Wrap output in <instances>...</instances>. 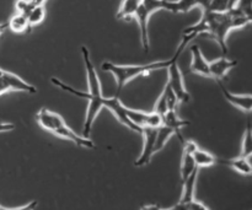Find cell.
Segmentation results:
<instances>
[{
	"label": "cell",
	"instance_id": "6da1fadb",
	"mask_svg": "<svg viewBox=\"0 0 252 210\" xmlns=\"http://www.w3.org/2000/svg\"><path fill=\"white\" fill-rule=\"evenodd\" d=\"M81 54H83L84 63H85V69H86V76H88V85H89V91L76 90V89L71 88V86L66 85L65 83L61 81L57 78H52L51 81L53 85L58 86L62 90L66 91V92L71 93V95L76 96V97L84 98V100L88 101V110H86V117H85V123H84L83 127V135L85 138H90L91 129H93L94 122H95L96 117L98 116L100 111L103 107H106L107 110H110L113 113L116 118L122 123L123 125L128 128V129L133 130V132L138 133V134H142V129L139 127H137L135 124H133L129 120L127 116V107L123 105L120 101L118 96H113V97H105L102 95V89H101V83L100 79H98L97 71H96L95 65H94L93 60L90 58V52L86 48L85 46L81 47Z\"/></svg>",
	"mask_w": 252,
	"mask_h": 210
},
{
	"label": "cell",
	"instance_id": "7a4b0ae2",
	"mask_svg": "<svg viewBox=\"0 0 252 210\" xmlns=\"http://www.w3.org/2000/svg\"><path fill=\"white\" fill-rule=\"evenodd\" d=\"M246 25H249V21L236 9L226 10L224 12L206 10L203 11L201 20L196 25H192L184 30L182 34H186L192 38H196L201 33L208 34L209 37L216 39L220 47L223 56H225L228 53L226 37L229 32L234 29H241Z\"/></svg>",
	"mask_w": 252,
	"mask_h": 210
},
{
	"label": "cell",
	"instance_id": "3957f363",
	"mask_svg": "<svg viewBox=\"0 0 252 210\" xmlns=\"http://www.w3.org/2000/svg\"><path fill=\"white\" fill-rule=\"evenodd\" d=\"M181 53L182 49L177 48L175 56L171 59H169V60H158L147 64H138V65H118V64L111 63V61H105L102 64V69L115 76L116 83H117L118 96L128 83H130V81L134 80L135 78H138L140 75H147V74L153 73V71L167 69L175 60H177L180 58Z\"/></svg>",
	"mask_w": 252,
	"mask_h": 210
},
{
	"label": "cell",
	"instance_id": "277c9868",
	"mask_svg": "<svg viewBox=\"0 0 252 210\" xmlns=\"http://www.w3.org/2000/svg\"><path fill=\"white\" fill-rule=\"evenodd\" d=\"M36 120L44 130L52 133L56 137L69 140V142L74 143L78 147L86 148V149H94L95 148V143L90 138H85L84 135L80 137V135L76 134L73 129H70V127L65 124L62 116H59L58 113L52 112L47 108H41L39 112L36 115Z\"/></svg>",
	"mask_w": 252,
	"mask_h": 210
},
{
	"label": "cell",
	"instance_id": "5b68a950",
	"mask_svg": "<svg viewBox=\"0 0 252 210\" xmlns=\"http://www.w3.org/2000/svg\"><path fill=\"white\" fill-rule=\"evenodd\" d=\"M165 1L166 0H142L134 17L137 19L138 25H139L140 31V42L144 52H149V32H148V25H149V19L154 12L159 10L165 9Z\"/></svg>",
	"mask_w": 252,
	"mask_h": 210
},
{
	"label": "cell",
	"instance_id": "8992f818",
	"mask_svg": "<svg viewBox=\"0 0 252 210\" xmlns=\"http://www.w3.org/2000/svg\"><path fill=\"white\" fill-rule=\"evenodd\" d=\"M9 91H22V92L37 93V89L17 76L16 74L5 71L0 76V95L9 92Z\"/></svg>",
	"mask_w": 252,
	"mask_h": 210
},
{
	"label": "cell",
	"instance_id": "52a82bcc",
	"mask_svg": "<svg viewBox=\"0 0 252 210\" xmlns=\"http://www.w3.org/2000/svg\"><path fill=\"white\" fill-rule=\"evenodd\" d=\"M142 135L143 139H144V144H143V150L139 157L134 162V166L137 167L147 166L152 161L153 155L157 154L155 152V144H157L158 128H143Z\"/></svg>",
	"mask_w": 252,
	"mask_h": 210
},
{
	"label": "cell",
	"instance_id": "ba28073f",
	"mask_svg": "<svg viewBox=\"0 0 252 210\" xmlns=\"http://www.w3.org/2000/svg\"><path fill=\"white\" fill-rule=\"evenodd\" d=\"M179 60V59H177ZM177 60H175L171 65L167 68L169 71V81H167V85L171 88V90L174 91L175 95L177 96L180 102H189V93L186 90V86L184 84V76H182L181 70H180V66L177 64Z\"/></svg>",
	"mask_w": 252,
	"mask_h": 210
},
{
	"label": "cell",
	"instance_id": "9c48e42d",
	"mask_svg": "<svg viewBox=\"0 0 252 210\" xmlns=\"http://www.w3.org/2000/svg\"><path fill=\"white\" fill-rule=\"evenodd\" d=\"M127 116L130 122L139 127L142 130L143 128H159L162 125V117L154 111L147 113L127 107Z\"/></svg>",
	"mask_w": 252,
	"mask_h": 210
},
{
	"label": "cell",
	"instance_id": "30bf717a",
	"mask_svg": "<svg viewBox=\"0 0 252 210\" xmlns=\"http://www.w3.org/2000/svg\"><path fill=\"white\" fill-rule=\"evenodd\" d=\"M184 151H182L181 166H180V175H181V181L184 182L194 170L197 169L196 162L193 159V152L198 148V145L192 140H187L184 144Z\"/></svg>",
	"mask_w": 252,
	"mask_h": 210
},
{
	"label": "cell",
	"instance_id": "8fae6325",
	"mask_svg": "<svg viewBox=\"0 0 252 210\" xmlns=\"http://www.w3.org/2000/svg\"><path fill=\"white\" fill-rule=\"evenodd\" d=\"M218 83L221 89V92H223L224 97H225V100L228 101L229 103H231L233 106H235L236 108L243 111L244 113L250 115L252 112V95H236V93L230 92L228 89L224 88L221 81H218Z\"/></svg>",
	"mask_w": 252,
	"mask_h": 210
},
{
	"label": "cell",
	"instance_id": "7c38bea8",
	"mask_svg": "<svg viewBox=\"0 0 252 210\" xmlns=\"http://www.w3.org/2000/svg\"><path fill=\"white\" fill-rule=\"evenodd\" d=\"M191 71L193 74L204 76V78H211V70H209V63L204 56L202 54L201 48L197 44L191 47Z\"/></svg>",
	"mask_w": 252,
	"mask_h": 210
},
{
	"label": "cell",
	"instance_id": "4fadbf2b",
	"mask_svg": "<svg viewBox=\"0 0 252 210\" xmlns=\"http://www.w3.org/2000/svg\"><path fill=\"white\" fill-rule=\"evenodd\" d=\"M238 65V61L231 60V59L225 58L223 56L221 58L217 59V60L209 63V70H211V78L217 81H221L226 76V74Z\"/></svg>",
	"mask_w": 252,
	"mask_h": 210
},
{
	"label": "cell",
	"instance_id": "5bb4252c",
	"mask_svg": "<svg viewBox=\"0 0 252 210\" xmlns=\"http://www.w3.org/2000/svg\"><path fill=\"white\" fill-rule=\"evenodd\" d=\"M162 125H166V127L174 129L175 137L179 138L180 142L184 144L185 140L181 134V129L186 127V125H189V120H181V118H179V116H177L176 113V110H169L166 113H165L164 117H162Z\"/></svg>",
	"mask_w": 252,
	"mask_h": 210
},
{
	"label": "cell",
	"instance_id": "9a60e30c",
	"mask_svg": "<svg viewBox=\"0 0 252 210\" xmlns=\"http://www.w3.org/2000/svg\"><path fill=\"white\" fill-rule=\"evenodd\" d=\"M217 164L225 165V166L233 169L234 171L245 175V176L252 175V164L249 157L239 156L235 159H217Z\"/></svg>",
	"mask_w": 252,
	"mask_h": 210
},
{
	"label": "cell",
	"instance_id": "2e32d148",
	"mask_svg": "<svg viewBox=\"0 0 252 210\" xmlns=\"http://www.w3.org/2000/svg\"><path fill=\"white\" fill-rule=\"evenodd\" d=\"M198 171L199 169L197 167V169L194 170V171L192 172V174L189 175L184 182H182V187H184V189H182L181 199H180L177 204H185L194 198V191H196V182H197V176H198Z\"/></svg>",
	"mask_w": 252,
	"mask_h": 210
},
{
	"label": "cell",
	"instance_id": "e0dca14e",
	"mask_svg": "<svg viewBox=\"0 0 252 210\" xmlns=\"http://www.w3.org/2000/svg\"><path fill=\"white\" fill-rule=\"evenodd\" d=\"M140 2H142V0H123L120 6V10L116 14V19L126 20L129 19V17H134Z\"/></svg>",
	"mask_w": 252,
	"mask_h": 210
},
{
	"label": "cell",
	"instance_id": "ac0fdd59",
	"mask_svg": "<svg viewBox=\"0 0 252 210\" xmlns=\"http://www.w3.org/2000/svg\"><path fill=\"white\" fill-rule=\"evenodd\" d=\"M7 27L15 33H24V32H30L31 27H30L29 19L26 15L22 14H15L11 19L7 21Z\"/></svg>",
	"mask_w": 252,
	"mask_h": 210
},
{
	"label": "cell",
	"instance_id": "d6986e66",
	"mask_svg": "<svg viewBox=\"0 0 252 210\" xmlns=\"http://www.w3.org/2000/svg\"><path fill=\"white\" fill-rule=\"evenodd\" d=\"M193 159L194 162H196V166L198 167V169H203V167H209L216 165L218 157L212 155L211 152L207 151V150L197 148L196 151L193 152Z\"/></svg>",
	"mask_w": 252,
	"mask_h": 210
},
{
	"label": "cell",
	"instance_id": "ffe728a7",
	"mask_svg": "<svg viewBox=\"0 0 252 210\" xmlns=\"http://www.w3.org/2000/svg\"><path fill=\"white\" fill-rule=\"evenodd\" d=\"M175 135L174 129L166 127V125H161V127L158 128V135H157V144H155V152H159L160 150H162L166 145V143L169 142L170 138Z\"/></svg>",
	"mask_w": 252,
	"mask_h": 210
},
{
	"label": "cell",
	"instance_id": "44dd1931",
	"mask_svg": "<svg viewBox=\"0 0 252 210\" xmlns=\"http://www.w3.org/2000/svg\"><path fill=\"white\" fill-rule=\"evenodd\" d=\"M240 156L249 157V159L252 156V123L250 120L246 123V129L245 133H244Z\"/></svg>",
	"mask_w": 252,
	"mask_h": 210
},
{
	"label": "cell",
	"instance_id": "7402d4cb",
	"mask_svg": "<svg viewBox=\"0 0 252 210\" xmlns=\"http://www.w3.org/2000/svg\"><path fill=\"white\" fill-rule=\"evenodd\" d=\"M46 17V9H44V5H37L32 9V11L27 15V19H29L30 27L37 26V25L41 24L42 21Z\"/></svg>",
	"mask_w": 252,
	"mask_h": 210
},
{
	"label": "cell",
	"instance_id": "603a6c76",
	"mask_svg": "<svg viewBox=\"0 0 252 210\" xmlns=\"http://www.w3.org/2000/svg\"><path fill=\"white\" fill-rule=\"evenodd\" d=\"M209 208L203 204L202 202H198L196 198H193L192 201L187 202L185 204H175L174 207H171L170 210H208Z\"/></svg>",
	"mask_w": 252,
	"mask_h": 210
},
{
	"label": "cell",
	"instance_id": "cb8c5ba5",
	"mask_svg": "<svg viewBox=\"0 0 252 210\" xmlns=\"http://www.w3.org/2000/svg\"><path fill=\"white\" fill-rule=\"evenodd\" d=\"M234 9L238 10V12L248 20L249 24H252V0H240Z\"/></svg>",
	"mask_w": 252,
	"mask_h": 210
},
{
	"label": "cell",
	"instance_id": "d4e9b609",
	"mask_svg": "<svg viewBox=\"0 0 252 210\" xmlns=\"http://www.w3.org/2000/svg\"><path fill=\"white\" fill-rule=\"evenodd\" d=\"M169 111V106H167V100L166 95H165L164 90H162L161 95L159 96V98L157 100V103L154 106V112H157L158 115H160L161 117H164L165 113Z\"/></svg>",
	"mask_w": 252,
	"mask_h": 210
},
{
	"label": "cell",
	"instance_id": "484cf974",
	"mask_svg": "<svg viewBox=\"0 0 252 210\" xmlns=\"http://www.w3.org/2000/svg\"><path fill=\"white\" fill-rule=\"evenodd\" d=\"M164 92L165 95H166V100H167V106H169V110H176L177 107V103L180 102L179 98H177V96L175 95L174 91L171 90V88H170L169 85H165L164 88Z\"/></svg>",
	"mask_w": 252,
	"mask_h": 210
},
{
	"label": "cell",
	"instance_id": "4316f807",
	"mask_svg": "<svg viewBox=\"0 0 252 210\" xmlns=\"http://www.w3.org/2000/svg\"><path fill=\"white\" fill-rule=\"evenodd\" d=\"M15 6H16V10L19 14L26 15L27 16L36 5L32 4L31 0H16V5Z\"/></svg>",
	"mask_w": 252,
	"mask_h": 210
},
{
	"label": "cell",
	"instance_id": "83f0119b",
	"mask_svg": "<svg viewBox=\"0 0 252 210\" xmlns=\"http://www.w3.org/2000/svg\"><path fill=\"white\" fill-rule=\"evenodd\" d=\"M208 10L216 12L226 11V10H229V0H211Z\"/></svg>",
	"mask_w": 252,
	"mask_h": 210
},
{
	"label": "cell",
	"instance_id": "f1b7e54d",
	"mask_svg": "<svg viewBox=\"0 0 252 210\" xmlns=\"http://www.w3.org/2000/svg\"><path fill=\"white\" fill-rule=\"evenodd\" d=\"M14 129H15V124H12V123L0 122V133L10 132V130H14Z\"/></svg>",
	"mask_w": 252,
	"mask_h": 210
},
{
	"label": "cell",
	"instance_id": "f546056e",
	"mask_svg": "<svg viewBox=\"0 0 252 210\" xmlns=\"http://www.w3.org/2000/svg\"><path fill=\"white\" fill-rule=\"evenodd\" d=\"M239 1H240V0H229V10L236 7V5L239 4Z\"/></svg>",
	"mask_w": 252,
	"mask_h": 210
},
{
	"label": "cell",
	"instance_id": "4dcf8cb0",
	"mask_svg": "<svg viewBox=\"0 0 252 210\" xmlns=\"http://www.w3.org/2000/svg\"><path fill=\"white\" fill-rule=\"evenodd\" d=\"M31 1H32V4L36 5L37 6V5H44V2H46L47 0H31Z\"/></svg>",
	"mask_w": 252,
	"mask_h": 210
},
{
	"label": "cell",
	"instance_id": "1f68e13d",
	"mask_svg": "<svg viewBox=\"0 0 252 210\" xmlns=\"http://www.w3.org/2000/svg\"><path fill=\"white\" fill-rule=\"evenodd\" d=\"M142 209L149 210V209H160V208H159V207H158V206H145V207H143Z\"/></svg>",
	"mask_w": 252,
	"mask_h": 210
},
{
	"label": "cell",
	"instance_id": "d6a6232c",
	"mask_svg": "<svg viewBox=\"0 0 252 210\" xmlns=\"http://www.w3.org/2000/svg\"><path fill=\"white\" fill-rule=\"evenodd\" d=\"M2 73H4V70H2V69H1V68H0V76H1V75H2Z\"/></svg>",
	"mask_w": 252,
	"mask_h": 210
},
{
	"label": "cell",
	"instance_id": "836d02e7",
	"mask_svg": "<svg viewBox=\"0 0 252 210\" xmlns=\"http://www.w3.org/2000/svg\"><path fill=\"white\" fill-rule=\"evenodd\" d=\"M4 209H6V208H4V207H1V206H0V210H4Z\"/></svg>",
	"mask_w": 252,
	"mask_h": 210
}]
</instances>
